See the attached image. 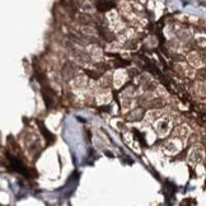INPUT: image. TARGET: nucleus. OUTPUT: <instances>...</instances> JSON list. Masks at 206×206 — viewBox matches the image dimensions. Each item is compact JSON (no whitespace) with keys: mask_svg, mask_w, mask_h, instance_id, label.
<instances>
[{"mask_svg":"<svg viewBox=\"0 0 206 206\" xmlns=\"http://www.w3.org/2000/svg\"><path fill=\"white\" fill-rule=\"evenodd\" d=\"M190 61H191V64H192V65H195V66H200V65H201V60H200V58H197L196 54H191V55H190Z\"/></svg>","mask_w":206,"mask_h":206,"instance_id":"obj_1","label":"nucleus"},{"mask_svg":"<svg viewBox=\"0 0 206 206\" xmlns=\"http://www.w3.org/2000/svg\"><path fill=\"white\" fill-rule=\"evenodd\" d=\"M197 90H198V93L205 96L206 94V89H205V85L204 84H197Z\"/></svg>","mask_w":206,"mask_h":206,"instance_id":"obj_2","label":"nucleus"}]
</instances>
